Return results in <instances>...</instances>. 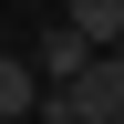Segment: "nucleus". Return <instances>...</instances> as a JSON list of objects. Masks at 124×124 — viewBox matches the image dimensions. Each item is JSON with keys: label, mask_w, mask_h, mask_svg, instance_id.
<instances>
[{"label": "nucleus", "mask_w": 124, "mask_h": 124, "mask_svg": "<svg viewBox=\"0 0 124 124\" xmlns=\"http://www.w3.org/2000/svg\"><path fill=\"white\" fill-rule=\"evenodd\" d=\"M41 124H124V52H93L72 83H41Z\"/></svg>", "instance_id": "1"}, {"label": "nucleus", "mask_w": 124, "mask_h": 124, "mask_svg": "<svg viewBox=\"0 0 124 124\" xmlns=\"http://www.w3.org/2000/svg\"><path fill=\"white\" fill-rule=\"evenodd\" d=\"M83 62H93V41H83V31H72V21H52V31H41V41H31V72H41V83H72Z\"/></svg>", "instance_id": "2"}, {"label": "nucleus", "mask_w": 124, "mask_h": 124, "mask_svg": "<svg viewBox=\"0 0 124 124\" xmlns=\"http://www.w3.org/2000/svg\"><path fill=\"white\" fill-rule=\"evenodd\" d=\"M41 114V72H31V52H0V124Z\"/></svg>", "instance_id": "3"}, {"label": "nucleus", "mask_w": 124, "mask_h": 124, "mask_svg": "<svg viewBox=\"0 0 124 124\" xmlns=\"http://www.w3.org/2000/svg\"><path fill=\"white\" fill-rule=\"evenodd\" d=\"M62 21L83 31L93 52H114V41H124V0H62Z\"/></svg>", "instance_id": "4"}]
</instances>
